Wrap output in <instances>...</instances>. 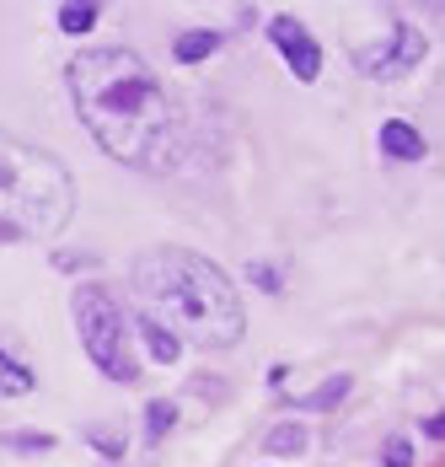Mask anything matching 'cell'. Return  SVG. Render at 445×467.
<instances>
[{"label":"cell","mask_w":445,"mask_h":467,"mask_svg":"<svg viewBox=\"0 0 445 467\" xmlns=\"http://www.w3.org/2000/svg\"><path fill=\"white\" fill-rule=\"evenodd\" d=\"M65 87H70L81 130L102 145V156L124 161L134 172H172L178 167V102L134 48L102 44L70 54Z\"/></svg>","instance_id":"cell-1"},{"label":"cell","mask_w":445,"mask_h":467,"mask_svg":"<svg viewBox=\"0 0 445 467\" xmlns=\"http://www.w3.org/2000/svg\"><path fill=\"white\" fill-rule=\"evenodd\" d=\"M134 296L145 306V317L172 333L178 344L193 349H210L221 355L231 344H242L247 333V306H242V290L225 275L221 264H210L204 253L193 247H145L129 269Z\"/></svg>","instance_id":"cell-2"},{"label":"cell","mask_w":445,"mask_h":467,"mask_svg":"<svg viewBox=\"0 0 445 467\" xmlns=\"http://www.w3.org/2000/svg\"><path fill=\"white\" fill-rule=\"evenodd\" d=\"M76 215V178L44 145L0 130V236L44 242Z\"/></svg>","instance_id":"cell-3"},{"label":"cell","mask_w":445,"mask_h":467,"mask_svg":"<svg viewBox=\"0 0 445 467\" xmlns=\"http://www.w3.org/2000/svg\"><path fill=\"white\" fill-rule=\"evenodd\" d=\"M70 312H76V333H81V349L91 355V366L108 376V381H134L140 376V360H134L129 349V317H124V306L113 301V290L108 285H76V296H70Z\"/></svg>","instance_id":"cell-4"},{"label":"cell","mask_w":445,"mask_h":467,"mask_svg":"<svg viewBox=\"0 0 445 467\" xmlns=\"http://www.w3.org/2000/svg\"><path fill=\"white\" fill-rule=\"evenodd\" d=\"M419 59H424V33H419L413 22H387V33H381L376 44H359V48H355L359 76H370V81L408 76Z\"/></svg>","instance_id":"cell-5"},{"label":"cell","mask_w":445,"mask_h":467,"mask_svg":"<svg viewBox=\"0 0 445 467\" xmlns=\"http://www.w3.org/2000/svg\"><path fill=\"white\" fill-rule=\"evenodd\" d=\"M268 44L279 48V59L290 65L295 81H316V76H322V44L306 33L301 16H285V11L268 16Z\"/></svg>","instance_id":"cell-6"},{"label":"cell","mask_w":445,"mask_h":467,"mask_svg":"<svg viewBox=\"0 0 445 467\" xmlns=\"http://www.w3.org/2000/svg\"><path fill=\"white\" fill-rule=\"evenodd\" d=\"M381 145H387V156H398V161H424V135L413 130V124H402V119H387L381 124Z\"/></svg>","instance_id":"cell-7"},{"label":"cell","mask_w":445,"mask_h":467,"mask_svg":"<svg viewBox=\"0 0 445 467\" xmlns=\"http://www.w3.org/2000/svg\"><path fill=\"white\" fill-rule=\"evenodd\" d=\"M221 48V33L215 27H188L172 38V54H178V65H199V59H210Z\"/></svg>","instance_id":"cell-8"},{"label":"cell","mask_w":445,"mask_h":467,"mask_svg":"<svg viewBox=\"0 0 445 467\" xmlns=\"http://www.w3.org/2000/svg\"><path fill=\"white\" fill-rule=\"evenodd\" d=\"M38 387V376H33V366H22L5 344H0V398H27Z\"/></svg>","instance_id":"cell-9"},{"label":"cell","mask_w":445,"mask_h":467,"mask_svg":"<svg viewBox=\"0 0 445 467\" xmlns=\"http://www.w3.org/2000/svg\"><path fill=\"white\" fill-rule=\"evenodd\" d=\"M306 446H312V430H306V424H274V430L264 435L268 457H301Z\"/></svg>","instance_id":"cell-10"},{"label":"cell","mask_w":445,"mask_h":467,"mask_svg":"<svg viewBox=\"0 0 445 467\" xmlns=\"http://www.w3.org/2000/svg\"><path fill=\"white\" fill-rule=\"evenodd\" d=\"M349 387H355L349 376H327L316 392H306V398H301V409H312V414H327V409H338V398H349Z\"/></svg>","instance_id":"cell-11"},{"label":"cell","mask_w":445,"mask_h":467,"mask_svg":"<svg viewBox=\"0 0 445 467\" xmlns=\"http://www.w3.org/2000/svg\"><path fill=\"white\" fill-rule=\"evenodd\" d=\"M178 424V403H167V398H156L150 409H145V446H161V435Z\"/></svg>","instance_id":"cell-12"},{"label":"cell","mask_w":445,"mask_h":467,"mask_svg":"<svg viewBox=\"0 0 445 467\" xmlns=\"http://www.w3.org/2000/svg\"><path fill=\"white\" fill-rule=\"evenodd\" d=\"M54 16H59V33H76V38H81V33L97 27V16H102V11H97V5H81V0H70V5H59Z\"/></svg>","instance_id":"cell-13"},{"label":"cell","mask_w":445,"mask_h":467,"mask_svg":"<svg viewBox=\"0 0 445 467\" xmlns=\"http://www.w3.org/2000/svg\"><path fill=\"white\" fill-rule=\"evenodd\" d=\"M134 327L145 333V344H150V360H178V338H172V333H161L150 317H140Z\"/></svg>","instance_id":"cell-14"},{"label":"cell","mask_w":445,"mask_h":467,"mask_svg":"<svg viewBox=\"0 0 445 467\" xmlns=\"http://www.w3.org/2000/svg\"><path fill=\"white\" fill-rule=\"evenodd\" d=\"M87 441L97 446V451H102V457H108V462H119V457H124V435H119V430H108V424L87 430Z\"/></svg>","instance_id":"cell-15"},{"label":"cell","mask_w":445,"mask_h":467,"mask_svg":"<svg viewBox=\"0 0 445 467\" xmlns=\"http://www.w3.org/2000/svg\"><path fill=\"white\" fill-rule=\"evenodd\" d=\"M5 446H11V451H48V446H54V435H33V430H11V435H5Z\"/></svg>","instance_id":"cell-16"},{"label":"cell","mask_w":445,"mask_h":467,"mask_svg":"<svg viewBox=\"0 0 445 467\" xmlns=\"http://www.w3.org/2000/svg\"><path fill=\"white\" fill-rule=\"evenodd\" d=\"M381 467H413V446H408V441H387Z\"/></svg>","instance_id":"cell-17"},{"label":"cell","mask_w":445,"mask_h":467,"mask_svg":"<svg viewBox=\"0 0 445 467\" xmlns=\"http://www.w3.org/2000/svg\"><path fill=\"white\" fill-rule=\"evenodd\" d=\"M253 280L268 285V290H279V275H274V269H264V264H253Z\"/></svg>","instance_id":"cell-18"},{"label":"cell","mask_w":445,"mask_h":467,"mask_svg":"<svg viewBox=\"0 0 445 467\" xmlns=\"http://www.w3.org/2000/svg\"><path fill=\"white\" fill-rule=\"evenodd\" d=\"M424 435H435V441L445 435V420H440V414H429V420H424Z\"/></svg>","instance_id":"cell-19"}]
</instances>
